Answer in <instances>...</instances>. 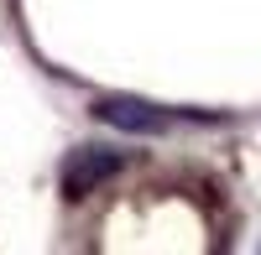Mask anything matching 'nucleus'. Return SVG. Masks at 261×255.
<instances>
[{
    "instance_id": "f257e3e1",
    "label": "nucleus",
    "mask_w": 261,
    "mask_h": 255,
    "mask_svg": "<svg viewBox=\"0 0 261 255\" xmlns=\"http://www.w3.org/2000/svg\"><path fill=\"white\" fill-rule=\"evenodd\" d=\"M120 167V151H99V146H84V151L68 156V167H63V193L68 198H84L89 187H99L105 177H110Z\"/></svg>"
},
{
    "instance_id": "f03ea898",
    "label": "nucleus",
    "mask_w": 261,
    "mask_h": 255,
    "mask_svg": "<svg viewBox=\"0 0 261 255\" xmlns=\"http://www.w3.org/2000/svg\"><path fill=\"white\" fill-rule=\"evenodd\" d=\"M94 115H99L105 125L130 131V136H157V131H167V125H172V115L151 110V104H141V99H99Z\"/></svg>"
}]
</instances>
